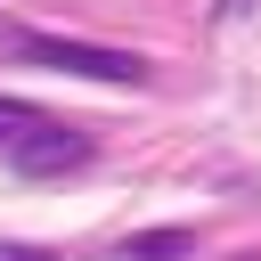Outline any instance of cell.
<instances>
[{"mask_svg":"<svg viewBox=\"0 0 261 261\" xmlns=\"http://www.w3.org/2000/svg\"><path fill=\"white\" fill-rule=\"evenodd\" d=\"M8 163H16V171H33V179H49V171H73V163H90V130L49 114L41 130H24V139L8 147Z\"/></svg>","mask_w":261,"mask_h":261,"instance_id":"2","label":"cell"},{"mask_svg":"<svg viewBox=\"0 0 261 261\" xmlns=\"http://www.w3.org/2000/svg\"><path fill=\"white\" fill-rule=\"evenodd\" d=\"M0 261H57V253H41V245H8V237H0Z\"/></svg>","mask_w":261,"mask_h":261,"instance_id":"5","label":"cell"},{"mask_svg":"<svg viewBox=\"0 0 261 261\" xmlns=\"http://www.w3.org/2000/svg\"><path fill=\"white\" fill-rule=\"evenodd\" d=\"M188 253H196L188 228H147V237H122L114 245V261H188Z\"/></svg>","mask_w":261,"mask_h":261,"instance_id":"3","label":"cell"},{"mask_svg":"<svg viewBox=\"0 0 261 261\" xmlns=\"http://www.w3.org/2000/svg\"><path fill=\"white\" fill-rule=\"evenodd\" d=\"M41 122H49L41 106H24V98H0V155H8V147H16L24 130H41Z\"/></svg>","mask_w":261,"mask_h":261,"instance_id":"4","label":"cell"},{"mask_svg":"<svg viewBox=\"0 0 261 261\" xmlns=\"http://www.w3.org/2000/svg\"><path fill=\"white\" fill-rule=\"evenodd\" d=\"M16 57L49 65V73H73V82H147V57L98 49V41H65V33H16Z\"/></svg>","mask_w":261,"mask_h":261,"instance_id":"1","label":"cell"},{"mask_svg":"<svg viewBox=\"0 0 261 261\" xmlns=\"http://www.w3.org/2000/svg\"><path fill=\"white\" fill-rule=\"evenodd\" d=\"M245 8H253V0H220V16H245Z\"/></svg>","mask_w":261,"mask_h":261,"instance_id":"6","label":"cell"}]
</instances>
